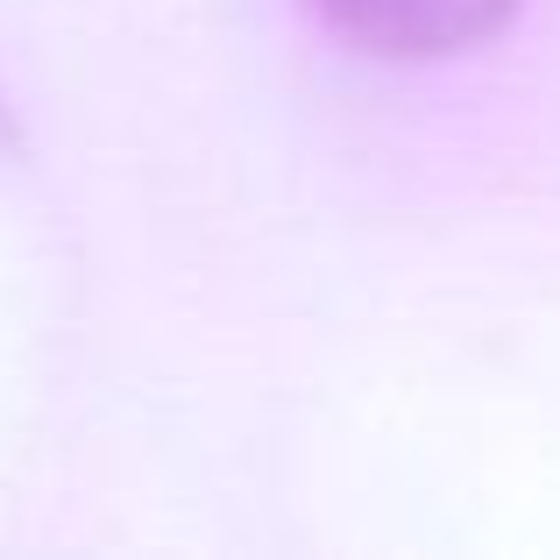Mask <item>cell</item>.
Masks as SVG:
<instances>
[{"label": "cell", "instance_id": "6da1fadb", "mask_svg": "<svg viewBox=\"0 0 560 560\" xmlns=\"http://www.w3.org/2000/svg\"><path fill=\"white\" fill-rule=\"evenodd\" d=\"M305 8L355 50L390 57V65H425V57H462L490 43L525 0H305Z\"/></svg>", "mask_w": 560, "mask_h": 560}]
</instances>
